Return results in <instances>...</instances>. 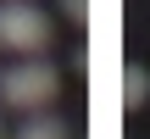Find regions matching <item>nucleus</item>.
I'll return each mask as SVG.
<instances>
[{
  "mask_svg": "<svg viewBox=\"0 0 150 139\" xmlns=\"http://www.w3.org/2000/svg\"><path fill=\"white\" fill-rule=\"evenodd\" d=\"M17 139H72V128H67L61 117H28V123L17 128Z\"/></svg>",
  "mask_w": 150,
  "mask_h": 139,
  "instance_id": "nucleus-3",
  "label": "nucleus"
},
{
  "mask_svg": "<svg viewBox=\"0 0 150 139\" xmlns=\"http://www.w3.org/2000/svg\"><path fill=\"white\" fill-rule=\"evenodd\" d=\"M56 89H61V72H56L50 61H22V67H11V72H0V100L17 106V111L50 106Z\"/></svg>",
  "mask_w": 150,
  "mask_h": 139,
  "instance_id": "nucleus-1",
  "label": "nucleus"
},
{
  "mask_svg": "<svg viewBox=\"0 0 150 139\" xmlns=\"http://www.w3.org/2000/svg\"><path fill=\"white\" fill-rule=\"evenodd\" d=\"M0 45L6 50H22V56H39L50 45V17L28 0H6L0 6Z\"/></svg>",
  "mask_w": 150,
  "mask_h": 139,
  "instance_id": "nucleus-2",
  "label": "nucleus"
},
{
  "mask_svg": "<svg viewBox=\"0 0 150 139\" xmlns=\"http://www.w3.org/2000/svg\"><path fill=\"white\" fill-rule=\"evenodd\" d=\"M61 11H67L72 22H89V0H61Z\"/></svg>",
  "mask_w": 150,
  "mask_h": 139,
  "instance_id": "nucleus-5",
  "label": "nucleus"
},
{
  "mask_svg": "<svg viewBox=\"0 0 150 139\" xmlns=\"http://www.w3.org/2000/svg\"><path fill=\"white\" fill-rule=\"evenodd\" d=\"M122 100H128V106H145L150 100V72L145 67H128V72H122Z\"/></svg>",
  "mask_w": 150,
  "mask_h": 139,
  "instance_id": "nucleus-4",
  "label": "nucleus"
}]
</instances>
